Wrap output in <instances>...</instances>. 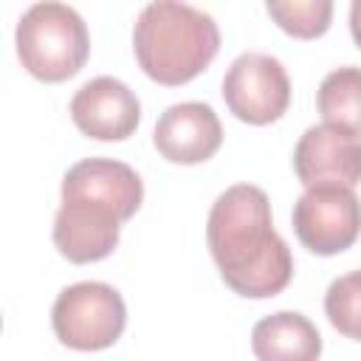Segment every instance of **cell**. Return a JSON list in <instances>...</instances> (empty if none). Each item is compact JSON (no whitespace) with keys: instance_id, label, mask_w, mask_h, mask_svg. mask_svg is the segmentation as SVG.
<instances>
[{"instance_id":"6da1fadb","label":"cell","mask_w":361,"mask_h":361,"mask_svg":"<svg viewBox=\"0 0 361 361\" xmlns=\"http://www.w3.org/2000/svg\"><path fill=\"white\" fill-rule=\"evenodd\" d=\"M209 251L223 282L248 299H268L288 288L293 257L274 231L268 195L254 183L228 186L209 212Z\"/></svg>"},{"instance_id":"7a4b0ae2","label":"cell","mask_w":361,"mask_h":361,"mask_svg":"<svg viewBox=\"0 0 361 361\" xmlns=\"http://www.w3.org/2000/svg\"><path fill=\"white\" fill-rule=\"evenodd\" d=\"M144 200L138 172L113 158H85L62 178V206L54 217V245L76 265L99 262L118 245L121 223Z\"/></svg>"},{"instance_id":"3957f363","label":"cell","mask_w":361,"mask_h":361,"mask_svg":"<svg viewBox=\"0 0 361 361\" xmlns=\"http://www.w3.org/2000/svg\"><path fill=\"white\" fill-rule=\"evenodd\" d=\"M133 51L141 71L166 87L186 85L220 51V28L212 14L175 0L141 8L133 28Z\"/></svg>"},{"instance_id":"277c9868","label":"cell","mask_w":361,"mask_h":361,"mask_svg":"<svg viewBox=\"0 0 361 361\" xmlns=\"http://www.w3.org/2000/svg\"><path fill=\"white\" fill-rule=\"evenodd\" d=\"M17 56L39 82L76 76L90 54V34L76 8L65 3H34L17 23Z\"/></svg>"},{"instance_id":"5b68a950","label":"cell","mask_w":361,"mask_h":361,"mask_svg":"<svg viewBox=\"0 0 361 361\" xmlns=\"http://www.w3.org/2000/svg\"><path fill=\"white\" fill-rule=\"evenodd\" d=\"M51 327L71 350H107L127 327V307L113 285L76 282L59 290L51 307Z\"/></svg>"},{"instance_id":"8992f818","label":"cell","mask_w":361,"mask_h":361,"mask_svg":"<svg viewBox=\"0 0 361 361\" xmlns=\"http://www.w3.org/2000/svg\"><path fill=\"white\" fill-rule=\"evenodd\" d=\"M226 107L245 124H271L290 104V79L285 65L259 51L240 54L223 76Z\"/></svg>"},{"instance_id":"52a82bcc","label":"cell","mask_w":361,"mask_h":361,"mask_svg":"<svg viewBox=\"0 0 361 361\" xmlns=\"http://www.w3.org/2000/svg\"><path fill=\"white\" fill-rule=\"evenodd\" d=\"M293 231L307 251L333 257L358 240L361 200L347 186H307L293 203Z\"/></svg>"},{"instance_id":"ba28073f","label":"cell","mask_w":361,"mask_h":361,"mask_svg":"<svg viewBox=\"0 0 361 361\" xmlns=\"http://www.w3.org/2000/svg\"><path fill=\"white\" fill-rule=\"evenodd\" d=\"M293 169L305 186H347L361 183V138L333 127H307L293 149Z\"/></svg>"},{"instance_id":"9c48e42d","label":"cell","mask_w":361,"mask_h":361,"mask_svg":"<svg viewBox=\"0 0 361 361\" xmlns=\"http://www.w3.org/2000/svg\"><path fill=\"white\" fill-rule=\"evenodd\" d=\"M71 118L87 138L124 141L141 121V102L121 79L96 76L73 93Z\"/></svg>"},{"instance_id":"30bf717a","label":"cell","mask_w":361,"mask_h":361,"mask_svg":"<svg viewBox=\"0 0 361 361\" xmlns=\"http://www.w3.org/2000/svg\"><path fill=\"white\" fill-rule=\"evenodd\" d=\"M155 149L172 164H203L223 144L217 113L203 102H180L166 107L152 133Z\"/></svg>"},{"instance_id":"8fae6325","label":"cell","mask_w":361,"mask_h":361,"mask_svg":"<svg viewBox=\"0 0 361 361\" xmlns=\"http://www.w3.org/2000/svg\"><path fill=\"white\" fill-rule=\"evenodd\" d=\"M251 350L257 361H319L322 336L307 316L279 310L254 324Z\"/></svg>"},{"instance_id":"7c38bea8","label":"cell","mask_w":361,"mask_h":361,"mask_svg":"<svg viewBox=\"0 0 361 361\" xmlns=\"http://www.w3.org/2000/svg\"><path fill=\"white\" fill-rule=\"evenodd\" d=\"M324 124L341 127L361 138V68L344 65L330 71L316 93Z\"/></svg>"},{"instance_id":"4fadbf2b","label":"cell","mask_w":361,"mask_h":361,"mask_svg":"<svg viewBox=\"0 0 361 361\" xmlns=\"http://www.w3.org/2000/svg\"><path fill=\"white\" fill-rule=\"evenodd\" d=\"M265 8L282 31H288L290 37H299V39L322 37L330 28V17H333L330 0H288V3L274 0Z\"/></svg>"},{"instance_id":"5bb4252c","label":"cell","mask_w":361,"mask_h":361,"mask_svg":"<svg viewBox=\"0 0 361 361\" xmlns=\"http://www.w3.org/2000/svg\"><path fill=\"white\" fill-rule=\"evenodd\" d=\"M324 313L338 333L361 341V271H350L330 282L324 293Z\"/></svg>"},{"instance_id":"9a60e30c","label":"cell","mask_w":361,"mask_h":361,"mask_svg":"<svg viewBox=\"0 0 361 361\" xmlns=\"http://www.w3.org/2000/svg\"><path fill=\"white\" fill-rule=\"evenodd\" d=\"M350 34H353L355 45L361 48V0H355L350 6Z\"/></svg>"}]
</instances>
